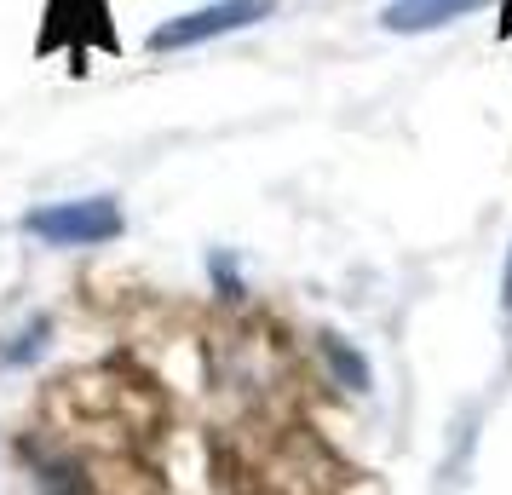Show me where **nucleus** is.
<instances>
[{
	"label": "nucleus",
	"instance_id": "nucleus-1",
	"mask_svg": "<svg viewBox=\"0 0 512 495\" xmlns=\"http://www.w3.org/2000/svg\"><path fill=\"white\" fill-rule=\"evenodd\" d=\"M127 231V213L116 196H70V202H41L24 213V236L41 248H98Z\"/></svg>",
	"mask_w": 512,
	"mask_h": 495
},
{
	"label": "nucleus",
	"instance_id": "nucleus-2",
	"mask_svg": "<svg viewBox=\"0 0 512 495\" xmlns=\"http://www.w3.org/2000/svg\"><path fill=\"white\" fill-rule=\"evenodd\" d=\"M282 0H208L196 12H179L167 18L162 29H150V52H190V47H208L219 35H236V29H254L277 12Z\"/></svg>",
	"mask_w": 512,
	"mask_h": 495
},
{
	"label": "nucleus",
	"instance_id": "nucleus-3",
	"mask_svg": "<svg viewBox=\"0 0 512 495\" xmlns=\"http://www.w3.org/2000/svg\"><path fill=\"white\" fill-rule=\"evenodd\" d=\"M52 47H104L116 52V29H110V6L104 0H47V29H41V52Z\"/></svg>",
	"mask_w": 512,
	"mask_h": 495
},
{
	"label": "nucleus",
	"instance_id": "nucleus-4",
	"mask_svg": "<svg viewBox=\"0 0 512 495\" xmlns=\"http://www.w3.org/2000/svg\"><path fill=\"white\" fill-rule=\"evenodd\" d=\"M489 0H392L386 12H380V29H392V35H426V29H443L466 18V12H484Z\"/></svg>",
	"mask_w": 512,
	"mask_h": 495
},
{
	"label": "nucleus",
	"instance_id": "nucleus-5",
	"mask_svg": "<svg viewBox=\"0 0 512 495\" xmlns=\"http://www.w3.org/2000/svg\"><path fill=\"white\" fill-rule=\"evenodd\" d=\"M317 352H323V369H328V380L340 386V392H351V398H363L369 392V357L351 346L346 334H317Z\"/></svg>",
	"mask_w": 512,
	"mask_h": 495
},
{
	"label": "nucleus",
	"instance_id": "nucleus-6",
	"mask_svg": "<svg viewBox=\"0 0 512 495\" xmlns=\"http://www.w3.org/2000/svg\"><path fill=\"white\" fill-rule=\"evenodd\" d=\"M47 346H52V317L35 311L24 329H12L6 340H0V363H6V369H29V363L47 357Z\"/></svg>",
	"mask_w": 512,
	"mask_h": 495
},
{
	"label": "nucleus",
	"instance_id": "nucleus-7",
	"mask_svg": "<svg viewBox=\"0 0 512 495\" xmlns=\"http://www.w3.org/2000/svg\"><path fill=\"white\" fill-rule=\"evenodd\" d=\"M35 490L41 495H98L87 467H81L75 455H47V461L35 467Z\"/></svg>",
	"mask_w": 512,
	"mask_h": 495
},
{
	"label": "nucleus",
	"instance_id": "nucleus-8",
	"mask_svg": "<svg viewBox=\"0 0 512 495\" xmlns=\"http://www.w3.org/2000/svg\"><path fill=\"white\" fill-rule=\"evenodd\" d=\"M208 271H213L219 300H242V294H248V288H242V271L231 265V254H208Z\"/></svg>",
	"mask_w": 512,
	"mask_h": 495
},
{
	"label": "nucleus",
	"instance_id": "nucleus-9",
	"mask_svg": "<svg viewBox=\"0 0 512 495\" xmlns=\"http://www.w3.org/2000/svg\"><path fill=\"white\" fill-rule=\"evenodd\" d=\"M501 306L512 311V254H507V277H501Z\"/></svg>",
	"mask_w": 512,
	"mask_h": 495
},
{
	"label": "nucleus",
	"instance_id": "nucleus-10",
	"mask_svg": "<svg viewBox=\"0 0 512 495\" xmlns=\"http://www.w3.org/2000/svg\"><path fill=\"white\" fill-rule=\"evenodd\" d=\"M501 35H512V0H507V18H501Z\"/></svg>",
	"mask_w": 512,
	"mask_h": 495
}]
</instances>
